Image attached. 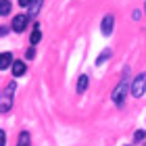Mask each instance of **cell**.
I'll return each mask as SVG.
<instances>
[{"instance_id": "1", "label": "cell", "mask_w": 146, "mask_h": 146, "mask_svg": "<svg viewBox=\"0 0 146 146\" xmlns=\"http://www.w3.org/2000/svg\"><path fill=\"white\" fill-rule=\"evenodd\" d=\"M144 92H146V73H140L131 84V96L140 98V96H144Z\"/></svg>"}, {"instance_id": "2", "label": "cell", "mask_w": 146, "mask_h": 146, "mask_svg": "<svg viewBox=\"0 0 146 146\" xmlns=\"http://www.w3.org/2000/svg\"><path fill=\"white\" fill-rule=\"evenodd\" d=\"M125 90H127V79H121V82H119V86L115 88V92H113V100H115L117 107H121V104H123Z\"/></svg>"}, {"instance_id": "3", "label": "cell", "mask_w": 146, "mask_h": 146, "mask_svg": "<svg viewBox=\"0 0 146 146\" xmlns=\"http://www.w3.org/2000/svg\"><path fill=\"white\" fill-rule=\"evenodd\" d=\"M13 92H15V84H9V88H6V92L2 94V107H0V111L6 113L11 109V102H13Z\"/></svg>"}, {"instance_id": "4", "label": "cell", "mask_w": 146, "mask_h": 146, "mask_svg": "<svg viewBox=\"0 0 146 146\" xmlns=\"http://www.w3.org/2000/svg\"><path fill=\"white\" fill-rule=\"evenodd\" d=\"M25 27H27V15H17L15 19H13V29H15V31L21 34Z\"/></svg>"}, {"instance_id": "5", "label": "cell", "mask_w": 146, "mask_h": 146, "mask_svg": "<svg viewBox=\"0 0 146 146\" xmlns=\"http://www.w3.org/2000/svg\"><path fill=\"white\" fill-rule=\"evenodd\" d=\"M113 23H115L113 15H107V17L102 19V25H100V29H102V34H104V36H111V34H113Z\"/></svg>"}, {"instance_id": "6", "label": "cell", "mask_w": 146, "mask_h": 146, "mask_svg": "<svg viewBox=\"0 0 146 146\" xmlns=\"http://www.w3.org/2000/svg\"><path fill=\"white\" fill-rule=\"evenodd\" d=\"M13 63H15V61H13V54H11V52H2V54H0V69H9V67H13Z\"/></svg>"}, {"instance_id": "7", "label": "cell", "mask_w": 146, "mask_h": 146, "mask_svg": "<svg viewBox=\"0 0 146 146\" xmlns=\"http://www.w3.org/2000/svg\"><path fill=\"white\" fill-rule=\"evenodd\" d=\"M25 69H27V67H25V63H21V61L13 63V75H15V77H21L25 73Z\"/></svg>"}, {"instance_id": "8", "label": "cell", "mask_w": 146, "mask_h": 146, "mask_svg": "<svg viewBox=\"0 0 146 146\" xmlns=\"http://www.w3.org/2000/svg\"><path fill=\"white\" fill-rule=\"evenodd\" d=\"M40 40H42V31H40V27L36 25L34 31H31V46H36V44L40 42Z\"/></svg>"}, {"instance_id": "9", "label": "cell", "mask_w": 146, "mask_h": 146, "mask_svg": "<svg viewBox=\"0 0 146 146\" xmlns=\"http://www.w3.org/2000/svg\"><path fill=\"white\" fill-rule=\"evenodd\" d=\"M88 90V75H82L79 77V84H77V92L82 94V92Z\"/></svg>"}, {"instance_id": "10", "label": "cell", "mask_w": 146, "mask_h": 146, "mask_svg": "<svg viewBox=\"0 0 146 146\" xmlns=\"http://www.w3.org/2000/svg\"><path fill=\"white\" fill-rule=\"evenodd\" d=\"M9 13H11V2H9V0H2V2H0V15H9Z\"/></svg>"}, {"instance_id": "11", "label": "cell", "mask_w": 146, "mask_h": 146, "mask_svg": "<svg viewBox=\"0 0 146 146\" xmlns=\"http://www.w3.org/2000/svg\"><path fill=\"white\" fill-rule=\"evenodd\" d=\"M17 146H29V134H27V131H23V134L19 136V142H17Z\"/></svg>"}, {"instance_id": "12", "label": "cell", "mask_w": 146, "mask_h": 146, "mask_svg": "<svg viewBox=\"0 0 146 146\" xmlns=\"http://www.w3.org/2000/svg\"><path fill=\"white\" fill-rule=\"evenodd\" d=\"M107 56H109V52H102V54L98 56V61H96V65H102V63H104V58H107Z\"/></svg>"}, {"instance_id": "13", "label": "cell", "mask_w": 146, "mask_h": 146, "mask_svg": "<svg viewBox=\"0 0 146 146\" xmlns=\"http://www.w3.org/2000/svg\"><path fill=\"white\" fill-rule=\"evenodd\" d=\"M134 138H136V140H138V142H140V140H142V138H144V131H136V134H134Z\"/></svg>"}, {"instance_id": "14", "label": "cell", "mask_w": 146, "mask_h": 146, "mask_svg": "<svg viewBox=\"0 0 146 146\" xmlns=\"http://www.w3.org/2000/svg\"><path fill=\"white\" fill-rule=\"evenodd\" d=\"M6 144V136H4V131H0V146H4Z\"/></svg>"}, {"instance_id": "15", "label": "cell", "mask_w": 146, "mask_h": 146, "mask_svg": "<svg viewBox=\"0 0 146 146\" xmlns=\"http://www.w3.org/2000/svg\"><path fill=\"white\" fill-rule=\"evenodd\" d=\"M31 2H34V0H19V4H21V6H29Z\"/></svg>"}]
</instances>
